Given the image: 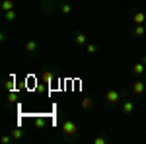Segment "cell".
I'll return each mask as SVG.
<instances>
[{
    "mask_svg": "<svg viewBox=\"0 0 146 144\" xmlns=\"http://www.w3.org/2000/svg\"><path fill=\"white\" fill-rule=\"evenodd\" d=\"M60 131H62V140L64 142H78L80 136H78V125L72 121V119H68V117H64L62 119V123H60Z\"/></svg>",
    "mask_w": 146,
    "mask_h": 144,
    "instance_id": "cell-1",
    "label": "cell"
},
{
    "mask_svg": "<svg viewBox=\"0 0 146 144\" xmlns=\"http://www.w3.org/2000/svg\"><path fill=\"white\" fill-rule=\"evenodd\" d=\"M127 94H129V92H127L125 88H121V90L119 88H109L107 92H105V105H107V107L119 105V103L127 98Z\"/></svg>",
    "mask_w": 146,
    "mask_h": 144,
    "instance_id": "cell-2",
    "label": "cell"
},
{
    "mask_svg": "<svg viewBox=\"0 0 146 144\" xmlns=\"http://www.w3.org/2000/svg\"><path fill=\"white\" fill-rule=\"evenodd\" d=\"M136 109V101L131 100V98H125L123 101H121V113H123L125 117H131L133 113H135Z\"/></svg>",
    "mask_w": 146,
    "mask_h": 144,
    "instance_id": "cell-3",
    "label": "cell"
},
{
    "mask_svg": "<svg viewBox=\"0 0 146 144\" xmlns=\"http://www.w3.org/2000/svg\"><path fill=\"white\" fill-rule=\"evenodd\" d=\"M23 53L27 56H37V53H39V43L35 39H27L23 43Z\"/></svg>",
    "mask_w": 146,
    "mask_h": 144,
    "instance_id": "cell-4",
    "label": "cell"
},
{
    "mask_svg": "<svg viewBox=\"0 0 146 144\" xmlns=\"http://www.w3.org/2000/svg\"><path fill=\"white\" fill-rule=\"evenodd\" d=\"M55 10H58V2L56 0H41V12L49 16V14H53Z\"/></svg>",
    "mask_w": 146,
    "mask_h": 144,
    "instance_id": "cell-5",
    "label": "cell"
},
{
    "mask_svg": "<svg viewBox=\"0 0 146 144\" xmlns=\"http://www.w3.org/2000/svg\"><path fill=\"white\" fill-rule=\"evenodd\" d=\"M88 41H90V37L84 33V31H78V33L72 35V43L76 45V47H86V45H88Z\"/></svg>",
    "mask_w": 146,
    "mask_h": 144,
    "instance_id": "cell-6",
    "label": "cell"
},
{
    "mask_svg": "<svg viewBox=\"0 0 146 144\" xmlns=\"http://www.w3.org/2000/svg\"><path fill=\"white\" fill-rule=\"evenodd\" d=\"M129 35H131L133 39H136V37H144V35H146V25H144V23H142V25L133 23L131 29H129Z\"/></svg>",
    "mask_w": 146,
    "mask_h": 144,
    "instance_id": "cell-7",
    "label": "cell"
},
{
    "mask_svg": "<svg viewBox=\"0 0 146 144\" xmlns=\"http://www.w3.org/2000/svg\"><path fill=\"white\" fill-rule=\"evenodd\" d=\"M131 92L135 94L136 98L138 96H142L146 92V80H136V82H133V86H131Z\"/></svg>",
    "mask_w": 146,
    "mask_h": 144,
    "instance_id": "cell-8",
    "label": "cell"
},
{
    "mask_svg": "<svg viewBox=\"0 0 146 144\" xmlns=\"http://www.w3.org/2000/svg\"><path fill=\"white\" fill-rule=\"evenodd\" d=\"M72 8H74V6H72V2H68V0H62V2L58 4V12H60L62 16H70V14H72Z\"/></svg>",
    "mask_w": 146,
    "mask_h": 144,
    "instance_id": "cell-9",
    "label": "cell"
},
{
    "mask_svg": "<svg viewBox=\"0 0 146 144\" xmlns=\"http://www.w3.org/2000/svg\"><path fill=\"white\" fill-rule=\"evenodd\" d=\"M133 23H136V25L146 23V14L142 10H133Z\"/></svg>",
    "mask_w": 146,
    "mask_h": 144,
    "instance_id": "cell-10",
    "label": "cell"
},
{
    "mask_svg": "<svg viewBox=\"0 0 146 144\" xmlns=\"http://www.w3.org/2000/svg\"><path fill=\"white\" fill-rule=\"evenodd\" d=\"M94 103H96L94 98H92V96H86V98L80 100V107H82L84 111H90V109H94Z\"/></svg>",
    "mask_w": 146,
    "mask_h": 144,
    "instance_id": "cell-11",
    "label": "cell"
},
{
    "mask_svg": "<svg viewBox=\"0 0 146 144\" xmlns=\"http://www.w3.org/2000/svg\"><path fill=\"white\" fill-rule=\"evenodd\" d=\"M146 72V64L142 62V60H138V62H135V66H133V74L135 76H140V74H144Z\"/></svg>",
    "mask_w": 146,
    "mask_h": 144,
    "instance_id": "cell-12",
    "label": "cell"
},
{
    "mask_svg": "<svg viewBox=\"0 0 146 144\" xmlns=\"http://www.w3.org/2000/svg\"><path fill=\"white\" fill-rule=\"evenodd\" d=\"M55 78H56V74H55V72H53V70H51V68L43 72V82H45V84H51V82H53Z\"/></svg>",
    "mask_w": 146,
    "mask_h": 144,
    "instance_id": "cell-13",
    "label": "cell"
},
{
    "mask_svg": "<svg viewBox=\"0 0 146 144\" xmlns=\"http://www.w3.org/2000/svg\"><path fill=\"white\" fill-rule=\"evenodd\" d=\"M0 8H2V12L14 10V0H2V2H0Z\"/></svg>",
    "mask_w": 146,
    "mask_h": 144,
    "instance_id": "cell-14",
    "label": "cell"
},
{
    "mask_svg": "<svg viewBox=\"0 0 146 144\" xmlns=\"http://www.w3.org/2000/svg\"><path fill=\"white\" fill-rule=\"evenodd\" d=\"M4 90H6V92H14V90H16V80H14V76L8 78V80L4 82Z\"/></svg>",
    "mask_w": 146,
    "mask_h": 144,
    "instance_id": "cell-15",
    "label": "cell"
},
{
    "mask_svg": "<svg viewBox=\"0 0 146 144\" xmlns=\"http://www.w3.org/2000/svg\"><path fill=\"white\" fill-rule=\"evenodd\" d=\"M10 134H12V138H14V140H20V138L23 136V131L20 129V127H14V129L10 131Z\"/></svg>",
    "mask_w": 146,
    "mask_h": 144,
    "instance_id": "cell-16",
    "label": "cell"
},
{
    "mask_svg": "<svg viewBox=\"0 0 146 144\" xmlns=\"http://www.w3.org/2000/svg\"><path fill=\"white\" fill-rule=\"evenodd\" d=\"M109 140H111L109 136H105V134H100V136H96V138H94L92 142H94V144H107Z\"/></svg>",
    "mask_w": 146,
    "mask_h": 144,
    "instance_id": "cell-17",
    "label": "cell"
},
{
    "mask_svg": "<svg viewBox=\"0 0 146 144\" xmlns=\"http://www.w3.org/2000/svg\"><path fill=\"white\" fill-rule=\"evenodd\" d=\"M4 20H6V22H16V20H18V14H16L14 10L4 12Z\"/></svg>",
    "mask_w": 146,
    "mask_h": 144,
    "instance_id": "cell-18",
    "label": "cell"
},
{
    "mask_svg": "<svg viewBox=\"0 0 146 144\" xmlns=\"http://www.w3.org/2000/svg\"><path fill=\"white\" fill-rule=\"evenodd\" d=\"M98 49H100V47H98L96 43L88 41V45H86V53H90V55H96V53H98Z\"/></svg>",
    "mask_w": 146,
    "mask_h": 144,
    "instance_id": "cell-19",
    "label": "cell"
},
{
    "mask_svg": "<svg viewBox=\"0 0 146 144\" xmlns=\"http://www.w3.org/2000/svg\"><path fill=\"white\" fill-rule=\"evenodd\" d=\"M18 98H20V96H18V92H16V90H14V92H8V103H18Z\"/></svg>",
    "mask_w": 146,
    "mask_h": 144,
    "instance_id": "cell-20",
    "label": "cell"
},
{
    "mask_svg": "<svg viewBox=\"0 0 146 144\" xmlns=\"http://www.w3.org/2000/svg\"><path fill=\"white\" fill-rule=\"evenodd\" d=\"M12 140H14V138H12V134H4V136L0 138V142H2V144H10Z\"/></svg>",
    "mask_w": 146,
    "mask_h": 144,
    "instance_id": "cell-21",
    "label": "cell"
},
{
    "mask_svg": "<svg viewBox=\"0 0 146 144\" xmlns=\"http://www.w3.org/2000/svg\"><path fill=\"white\" fill-rule=\"evenodd\" d=\"M35 127H37V129L45 127V119H43V117H37V119H35Z\"/></svg>",
    "mask_w": 146,
    "mask_h": 144,
    "instance_id": "cell-22",
    "label": "cell"
},
{
    "mask_svg": "<svg viewBox=\"0 0 146 144\" xmlns=\"http://www.w3.org/2000/svg\"><path fill=\"white\" fill-rule=\"evenodd\" d=\"M140 60H142V62L146 64V53H142V56H140Z\"/></svg>",
    "mask_w": 146,
    "mask_h": 144,
    "instance_id": "cell-23",
    "label": "cell"
},
{
    "mask_svg": "<svg viewBox=\"0 0 146 144\" xmlns=\"http://www.w3.org/2000/svg\"><path fill=\"white\" fill-rule=\"evenodd\" d=\"M56 2H58V4H60V2H62V0H56Z\"/></svg>",
    "mask_w": 146,
    "mask_h": 144,
    "instance_id": "cell-24",
    "label": "cell"
}]
</instances>
